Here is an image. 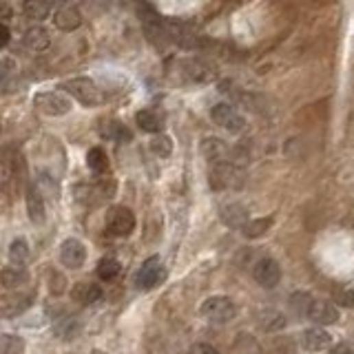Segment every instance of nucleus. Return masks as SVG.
Listing matches in <instances>:
<instances>
[{
    "mask_svg": "<svg viewBox=\"0 0 354 354\" xmlns=\"http://www.w3.org/2000/svg\"><path fill=\"white\" fill-rule=\"evenodd\" d=\"M237 314V306L231 297H209L202 303V317L211 323H228Z\"/></svg>",
    "mask_w": 354,
    "mask_h": 354,
    "instance_id": "3",
    "label": "nucleus"
},
{
    "mask_svg": "<svg viewBox=\"0 0 354 354\" xmlns=\"http://www.w3.org/2000/svg\"><path fill=\"white\" fill-rule=\"evenodd\" d=\"M151 151L157 155V157H169L173 153V140L169 135H162L157 133L153 140H151Z\"/></svg>",
    "mask_w": 354,
    "mask_h": 354,
    "instance_id": "29",
    "label": "nucleus"
},
{
    "mask_svg": "<svg viewBox=\"0 0 354 354\" xmlns=\"http://www.w3.org/2000/svg\"><path fill=\"white\" fill-rule=\"evenodd\" d=\"M301 348L303 350H310V352H319V350H326L332 346V337L323 330V328H310L301 334Z\"/></svg>",
    "mask_w": 354,
    "mask_h": 354,
    "instance_id": "14",
    "label": "nucleus"
},
{
    "mask_svg": "<svg viewBox=\"0 0 354 354\" xmlns=\"http://www.w3.org/2000/svg\"><path fill=\"white\" fill-rule=\"evenodd\" d=\"M34 106L49 117H60L71 111V100L60 91H40L34 95Z\"/></svg>",
    "mask_w": 354,
    "mask_h": 354,
    "instance_id": "5",
    "label": "nucleus"
},
{
    "mask_svg": "<svg viewBox=\"0 0 354 354\" xmlns=\"http://www.w3.org/2000/svg\"><path fill=\"white\" fill-rule=\"evenodd\" d=\"M106 231H109L113 237H129V235L135 231V215L131 209L126 206H111L106 211Z\"/></svg>",
    "mask_w": 354,
    "mask_h": 354,
    "instance_id": "4",
    "label": "nucleus"
},
{
    "mask_svg": "<svg viewBox=\"0 0 354 354\" xmlns=\"http://www.w3.org/2000/svg\"><path fill=\"white\" fill-rule=\"evenodd\" d=\"M312 297L308 292H294L292 294V308H294V312L297 314H308V310H310V306H312Z\"/></svg>",
    "mask_w": 354,
    "mask_h": 354,
    "instance_id": "30",
    "label": "nucleus"
},
{
    "mask_svg": "<svg viewBox=\"0 0 354 354\" xmlns=\"http://www.w3.org/2000/svg\"><path fill=\"white\" fill-rule=\"evenodd\" d=\"M211 117H213V122L222 126V129L226 131H231V133H239L246 129V117L235 109L233 104H215L213 109H211Z\"/></svg>",
    "mask_w": 354,
    "mask_h": 354,
    "instance_id": "7",
    "label": "nucleus"
},
{
    "mask_svg": "<svg viewBox=\"0 0 354 354\" xmlns=\"http://www.w3.org/2000/svg\"><path fill=\"white\" fill-rule=\"evenodd\" d=\"M0 283L9 290L25 288L29 283V272L23 263H12V266H7V268L0 270Z\"/></svg>",
    "mask_w": 354,
    "mask_h": 354,
    "instance_id": "12",
    "label": "nucleus"
},
{
    "mask_svg": "<svg viewBox=\"0 0 354 354\" xmlns=\"http://www.w3.org/2000/svg\"><path fill=\"white\" fill-rule=\"evenodd\" d=\"M62 3H67V0H49V5L51 7H60Z\"/></svg>",
    "mask_w": 354,
    "mask_h": 354,
    "instance_id": "38",
    "label": "nucleus"
},
{
    "mask_svg": "<svg viewBox=\"0 0 354 354\" xmlns=\"http://www.w3.org/2000/svg\"><path fill=\"white\" fill-rule=\"evenodd\" d=\"M135 122L137 126H140L142 131L146 133H160L164 129V117L153 111V109H142V111H137L135 115Z\"/></svg>",
    "mask_w": 354,
    "mask_h": 354,
    "instance_id": "20",
    "label": "nucleus"
},
{
    "mask_svg": "<svg viewBox=\"0 0 354 354\" xmlns=\"http://www.w3.org/2000/svg\"><path fill=\"white\" fill-rule=\"evenodd\" d=\"M84 3L93 9V12H106L111 7V0H84Z\"/></svg>",
    "mask_w": 354,
    "mask_h": 354,
    "instance_id": "33",
    "label": "nucleus"
},
{
    "mask_svg": "<svg viewBox=\"0 0 354 354\" xmlns=\"http://www.w3.org/2000/svg\"><path fill=\"white\" fill-rule=\"evenodd\" d=\"M54 25L60 29V32H75L78 27L82 25V14L75 5H64L56 12Z\"/></svg>",
    "mask_w": 354,
    "mask_h": 354,
    "instance_id": "13",
    "label": "nucleus"
},
{
    "mask_svg": "<svg viewBox=\"0 0 354 354\" xmlns=\"http://www.w3.org/2000/svg\"><path fill=\"white\" fill-rule=\"evenodd\" d=\"M86 261V246L75 239V237H69L60 244V263L67 266V268L78 270L82 268Z\"/></svg>",
    "mask_w": 354,
    "mask_h": 354,
    "instance_id": "9",
    "label": "nucleus"
},
{
    "mask_svg": "<svg viewBox=\"0 0 354 354\" xmlns=\"http://www.w3.org/2000/svg\"><path fill=\"white\" fill-rule=\"evenodd\" d=\"M25 341L16 334H0V354H18L25 352Z\"/></svg>",
    "mask_w": 354,
    "mask_h": 354,
    "instance_id": "28",
    "label": "nucleus"
},
{
    "mask_svg": "<svg viewBox=\"0 0 354 354\" xmlns=\"http://www.w3.org/2000/svg\"><path fill=\"white\" fill-rule=\"evenodd\" d=\"M71 297L82 306H93L102 299V288L93 281H78L71 290Z\"/></svg>",
    "mask_w": 354,
    "mask_h": 354,
    "instance_id": "16",
    "label": "nucleus"
},
{
    "mask_svg": "<svg viewBox=\"0 0 354 354\" xmlns=\"http://www.w3.org/2000/svg\"><path fill=\"white\" fill-rule=\"evenodd\" d=\"M14 71H16V62L12 58H3V60H0V86H5L9 80H12Z\"/></svg>",
    "mask_w": 354,
    "mask_h": 354,
    "instance_id": "31",
    "label": "nucleus"
},
{
    "mask_svg": "<svg viewBox=\"0 0 354 354\" xmlns=\"http://www.w3.org/2000/svg\"><path fill=\"white\" fill-rule=\"evenodd\" d=\"M270 226H272V220L270 217H261V220H248L244 226V237H248V239H257V237H263L266 231H270Z\"/></svg>",
    "mask_w": 354,
    "mask_h": 354,
    "instance_id": "25",
    "label": "nucleus"
},
{
    "mask_svg": "<svg viewBox=\"0 0 354 354\" xmlns=\"http://www.w3.org/2000/svg\"><path fill=\"white\" fill-rule=\"evenodd\" d=\"M60 88L69 95H73L75 100L84 106H100L104 102L102 88L97 86L91 78H71V80L62 82Z\"/></svg>",
    "mask_w": 354,
    "mask_h": 354,
    "instance_id": "1",
    "label": "nucleus"
},
{
    "mask_svg": "<svg viewBox=\"0 0 354 354\" xmlns=\"http://www.w3.org/2000/svg\"><path fill=\"white\" fill-rule=\"evenodd\" d=\"M164 277H166V270H164L162 259L149 257L135 274V286L140 290H153L155 286H160V283L164 281Z\"/></svg>",
    "mask_w": 354,
    "mask_h": 354,
    "instance_id": "6",
    "label": "nucleus"
},
{
    "mask_svg": "<svg viewBox=\"0 0 354 354\" xmlns=\"http://www.w3.org/2000/svg\"><path fill=\"white\" fill-rule=\"evenodd\" d=\"M220 217L226 226H231V228H244L246 222H248V211H246V206L241 204H226L222 206Z\"/></svg>",
    "mask_w": 354,
    "mask_h": 354,
    "instance_id": "18",
    "label": "nucleus"
},
{
    "mask_svg": "<svg viewBox=\"0 0 354 354\" xmlns=\"http://www.w3.org/2000/svg\"><path fill=\"white\" fill-rule=\"evenodd\" d=\"M252 274H255V279H257V283L261 288H277L279 286V281H281V268H279V263L270 259V257H263L259 259L257 263H255V268H252Z\"/></svg>",
    "mask_w": 354,
    "mask_h": 354,
    "instance_id": "8",
    "label": "nucleus"
},
{
    "mask_svg": "<svg viewBox=\"0 0 354 354\" xmlns=\"http://www.w3.org/2000/svg\"><path fill=\"white\" fill-rule=\"evenodd\" d=\"M29 241L25 237H18L9 244V261L12 263H25L29 259Z\"/></svg>",
    "mask_w": 354,
    "mask_h": 354,
    "instance_id": "26",
    "label": "nucleus"
},
{
    "mask_svg": "<svg viewBox=\"0 0 354 354\" xmlns=\"http://www.w3.org/2000/svg\"><path fill=\"white\" fill-rule=\"evenodd\" d=\"M9 40H12V32H9L7 23L0 21V47H7Z\"/></svg>",
    "mask_w": 354,
    "mask_h": 354,
    "instance_id": "34",
    "label": "nucleus"
},
{
    "mask_svg": "<svg viewBox=\"0 0 354 354\" xmlns=\"http://www.w3.org/2000/svg\"><path fill=\"white\" fill-rule=\"evenodd\" d=\"M14 18V9L9 7L7 3H0V21L3 23H9Z\"/></svg>",
    "mask_w": 354,
    "mask_h": 354,
    "instance_id": "36",
    "label": "nucleus"
},
{
    "mask_svg": "<svg viewBox=\"0 0 354 354\" xmlns=\"http://www.w3.org/2000/svg\"><path fill=\"white\" fill-rule=\"evenodd\" d=\"M202 153L206 155V160H211L213 164L215 162H233L231 155H233V149H228L222 140L217 137H206L204 144H202Z\"/></svg>",
    "mask_w": 354,
    "mask_h": 354,
    "instance_id": "17",
    "label": "nucleus"
},
{
    "mask_svg": "<svg viewBox=\"0 0 354 354\" xmlns=\"http://www.w3.org/2000/svg\"><path fill=\"white\" fill-rule=\"evenodd\" d=\"M120 270H122V266H120V261H117L115 257H102L100 261H97V268H95L97 277H100L102 281L115 279L117 274H120Z\"/></svg>",
    "mask_w": 354,
    "mask_h": 354,
    "instance_id": "24",
    "label": "nucleus"
},
{
    "mask_svg": "<svg viewBox=\"0 0 354 354\" xmlns=\"http://www.w3.org/2000/svg\"><path fill=\"white\" fill-rule=\"evenodd\" d=\"M246 182V173L233 162H215L211 169V186L217 191H237Z\"/></svg>",
    "mask_w": 354,
    "mask_h": 354,
    "instance_id": "2",
    "label": "nucleus"
},
{
    "mask_svg": "<svg viewBox=\"0 0 354 354\" xmlns=\"http://www.w3.org/2000/svg\"><path fill=\"white\" fill-rule=\"evenodd\" d=\"M100 133H102V137H106V140H115V142H129L131 140V131L117 120L102 122Z\"/></svg>",
    "mask_w": 354,
    "mask_h": 354,
    "instance_id": "22",
    "label": "nucleus"
},
{
    "mask_svg": "<svg viewBox=\"0 0 354 354\" xmlns=\"http://www.w3.org/2000/svg\"><path fill=\"white\" fill-rule=\"evenodd\" d=\"M25 45L27 49H32V51H45V49L51 45V36H49L45 27L34 25L25 32Z\"/></svg>",
    "mask_w": 354,
    "mask_h": 354,
    "instance_id": "19",
    "label": "nucleus"
},
{
    "mask_svg": "<svg viewBox=\"0 0 354 354\" xmlns=\"http://www.w3.org/2000/svg\"><path fill=\"white\" fill-rule=\"evenodd\" d=\"M191 352H209V354H217V350H215L213 346H204V343H198V346H193Z\"/></svg>",
    "mask_w": 354,
    "mask_h": 354,
    "instance_id": "37",
    "label": "nucleus"
},
{
    "mask_svg": "<svg viewBox=\"0 0 354 354\" xmlns=\"http://www.w3.org/2000/svg\"><path fill=\"white\" fill-rule=\"evenodd\" d=\"M36 186L40 189V193L47 191L49 198H54V200L60 198V186H58V184L54 182V177L49 175V173H45V171H38V173H36Z\"/></svg>",
    "mask_w": 354,
    "mask_h": 354,
    "instance_id": "27",
    "label": "nucleus"
},
{
    "mask_svg": "<svg viewBox=\"0 0 354 354\" xmlns=\"http://www.w3.org/2000/svg\"><path fill=\"white\" fill-rule=\"evenodd\" d=\"M182 75L189 82H211L215 78V69L206 60L193 58V60H184L182 62Z\"/></svg>",
    "mask_w": 354,
    "mask_h": 354,
    "instance_id": "10",
    "label": "nucleus"
},
{
    "mask_svg": "<svg viewBox=\"0 0 354 354\" xmlns=\"http://www.w3.org/2000/svg\"><path fill=\"white\" fill-rule=\"evenodd\" d=\"M49 290L51 294H62L67 290V279L64 274L60 272H51V277H49Z\"/></svg>",
    "mask_w": 354,
    "mask_h": 354,
    "instance_id": "32",
    "label": "nucleus"
},
{
    "mask_svg": "<svg viewBox=\"0 0 354 354\" xmlns=\"http://www.w3.org/2000/svg\"><path fill=\"white\" fill-rule=\"evenodd\" d=\"M25 202H27V215L29 220H32L34 224H45V198L38 186H27V193H25Z\"/></svg>",
    "mask_w": 354,
    "mask_h": 354,
    "instance_id": "11",
    "label": "nucleus"
},
{
    "mask_svg": "<svg viewBox=\"0 0 354 354\" xmlns=\"http://www.w3.org/2000/svg\"><path fill=\"white\" fill-rule=\"evenodd\" d=\"M51 5H49V0H25L23 3V14L25 18L34 23H43L45 18L51 14Z\"/></svg>",
    "mask_w": 354,
    "mask_h": 354,
    "instance_id": "21",
    "label": "nucleus"
},
{
    "mask_svg": "<svg viewBox=\"0 0 354 354\" xmlns=\"http://www.w3.org/2000/svg\"><path fill=\"white\" fill-rule=\"evenodd\" d=\"M0 131H3V120H0Z\"/></svg>",
    "mask_w": 354,
    "mask_h": 354,
    "instance_id": "39",
    "label": "nucleus"
},
{
    "mask_svg": "<svg viewBox=\"0 0 354 354\" xmlns=\"http://www.w3.org/2000/svg\"><path fill=\"white\" fill-rule=\"evenodd\" d=\"M339 303H341V306H346V308H352L354 306V290L341 292L339 294Z\"/></svg>",
    "mask_w": 354,
    "mask_h": 354,
    "instance_id": "35",
    "label": "nucleus"
},
{
    "mask_svg": "<svg viewBox=\"0 0 354 354\" xmlns=\"http://www.w3.org/2000/svg\"><path fill=\"white\" fill-rule=\"evenodd\" d=\"M86 166L93 173L102 175L109 171V155H106V151L100 149V146H93V149L86 153Z\"/></svg>",
    "mask_w": 354,
    "mask_h": 354,
    "instance_id": "23",
    "label": "nucleus"
},
{
    "mask_svg": "<svg viewBox=\"0 0 354 354\" xmlns=\"http://www.w3.org/2000/svg\"><path fill=\"white\" fill-rule=\"evenodd\" d=\"M308 317L317 323V326H332V323H337L339 319V310L328 301H312Z\"/></svg>",
    "mask_w": 354,
    "mask_h": 354,
    "instance_id": "15",
    "label": "nucleus"
}]
</instances>
